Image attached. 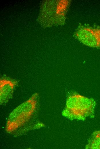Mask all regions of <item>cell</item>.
<instances>
[{
	"instance_id": "cell-2",
	"label": "cell",
	"mask_w": 100,
	"mask_h": 149,
	"mask_svg": "<svg viewBox=\"0 0 100 149\" xmlns=\"http://www.w3.org/2000/svg\"><path fill=\"white\" fill-rule=\"evenodd\" d=\"M37 96V94L35 93L11 113L6 127L7 132H11L15 130L29 119L35 109Z\"/></svg>"
},
{
	"instance_id": "cell-4",
	"label": "cell",
	"mask_w": 100,
	"mask_h": 149,
	"mask_svg": "<svg viewBox=\"0 0 100 149\" xmlns=\"http://www.w3.org/2000/svg\"><path fill=\"white\" fill-rule=\"evenodd\" d=\"M17 81L7 77H2L0 80V103L7 102L12 96Z\"/></svg>"
},
{
	"instance_id": "cell-3",
	"label": "cell",
	"mask_w": 100,
	"mask_h": 149,
	"mask_svg": "<svg viewBox=\"0 0 100 149\" xmlns=\"http://www.w3.org/2000/svg\"><path fill=\"white\" fill-rule=\"evenodd\" d=\"M74 37L84 44L92 47H100V28L80 23Z\"/></svg>"
},
{
	"instance_id": "cell-1",
	"label": "cell",
	"mask_w": 100,
	"mask_h": 149,
	"mask_svg": "<svg viewBox=\"0 0 100 149\" xmlns=\"http://www.w3.org/2000/svg\"><path fill=\"white\" fill-rule=\"evenodd\" d=\"M71 2L68 0L43 1L41 5L38 21L45 28L64 25Z\"/></svg>"
}]
</instances>
